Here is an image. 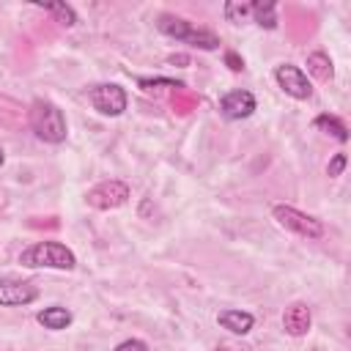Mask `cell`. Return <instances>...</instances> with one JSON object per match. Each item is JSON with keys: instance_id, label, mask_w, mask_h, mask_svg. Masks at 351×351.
I'll return each instance as SVG.
<instances>
[{"instance_id": "obj_16", "label": "cell", "mask_w": 351, "mask_h": 351, "mask_svg": "<svg viewBox=\"0 0 351 351\" xmlns=\"http://www.w3.org/2000/svg\"><path fill=\"white\" fill-rule=\"evenodd\" d=\"M225 16L233 25H241L252 16V3H225Z\"/></svg>"}, {"instance_id": "obj_13", "label": "cell", "mask_w": 351, "mask_h": 351, "mask_svg": "<svg viewBox=\"0 0 351 351\" xmlns=\"http://www.w3.org/2000/svg\"><path fill=\"white\" fill-rule=\"evenodd\" d=\"M307 71H310L315 80H321V82L332 80V60H329V55L313 52V55L307 58Z\"/></svg>"}, {"instance_id": "obj_10", "label": "cell", "mask_w": 351, "mask_h": 351, "mask_svg": "<svg viewBox=\"0 0 351 351\" xmlns=\"http://www.w3.org/2000/svg\"><path fill=\"white\" fill-rule=\"evenodd\" d=\"M310 324H313V315H310V307L304 302H293L285 307L282 313V329L291 335V337H302L310 332Z\"/></svg>"}, {"instance_id": "obj_2", "label": "cell", "mask_w": 351, "mask_h": 351, "mask_svg": "<svg viewBox=\"0 0 351 351\" xmlns=\"http://www.w3.org/2000/svg\"><path fill=\"white\" fill-rule=\"evenodd\" d=\"M30 126H33L36 137L44 140V143H63L66 132H69L63 110L58 104H52V101H44V99L33 101V107H30Z\"/></svg>"}, {"instance_id": "obj_22", "label": "cell", "mask_w": 351, "mask_h": 351, "mask_svg": "<svg viewBox=\"0 0 351 351\" xmlns=\"http://www.w3.org/2000/svg\"><path fill=\"white\" fill-rule=\"evenodd\" d=\"M3 162H5V154H3V148H0V165H3Z\"/></svg>"}, {"instance_id": "obj_12", "label": "cell", "mask_w": 351, "mask_h": 351, "mask_svg": "<svg viewBox=\"0 0 351 351\" xmlns=\"http://www.w3.org/2000/svg\"><path fill=\"white\" fill-rule=\"evenodd\" d=\"M36 321H38L44 329L60 332V329H66V326L74 321V315H71V310H66V307L55 304V307H44V310L36 315Z\"/></svg>"}, {"instance_id": "obj_8", "label": "cell", "mask_w": 351, "mask_h": 351, "mask_svg": "<svg viewBox=\"0 0 351 351\" xmlns=\"http://www.w3.org/2000/svg\"><path fill=\"white\" fill-rule=\"evenodd\" d=\"M38 299V288L19 280H0V304L3 307H25Z\"/></svg>"}, {"instance_id": "obj_21", "label": "cell", "mask_w": 351, "mask_h": 351, "mask_svg": "<svg viewBox=\"0 0 351 351\" xmlns=\"http://www.w3.org/2000/svg\"><path fill=\"white\" fill-rule=\"evenodd\" d=\"M225 63L230 66V71H241V69H244V60H241L236 52H228V55H225Z\"/></svg>"}, {"instance_id": "obj_20", "label": "cell", "mask_w": 351, "mask_h": 351, "mask_svg": "<svg viewBox=\"0 0 351 351\" xmlns=\"http://www.w3.org/2000/svg\"><path fill=\"white\" fill-rule=\"evenodd\" d=\"M346 162H348V159H346V154H335V159H332V162H329V167H326V170H329V176H340V173L346 170Z\"/></svg>"}, {"instance_id": "obj_17", "label": "cell", "mask_w": 351, "mask_h": 351, "mask_svg": "<svg viewBox=\"0 0 351 351\" xmlns=\"http://www.w3.org/2000/svg\"><path fill=\"white\" fill-rule=\"evenodd\" d=\"M44 8H47L49 14H55V19H58L60 25H66V27H71V25L77 22L74 8H71V5H66V3H47Z\"/></svg>"}, {"instance_id": "obj_1", "label": "cell", "mask_w": 351, "mask_h": 351, "mask_svg": "<svg viewBox=\"0 0 351 351\" xmlns=\"http://www.w3.org/2000/svg\"><path fill=\"white\" fill-rule=\"evenodd\" d=\"M19 263L30 266V269H66L69 271L77 266V258L60 241H36L27 250H22Z\"/></svg>"}, {"instance_id": "obj_7", "label": "cell", "mask_w": 351, "mask_h": 351, "mask_svg": "<svg viewBox=\"0 0 351 351\" xmlns=\"http://www.w3.org/2000/svg\"><path fill=\"white\" fill-rule=\"evenodd\" d=\"M274 80H277V85H280L288 96H293V99H310V93H313V85H310L307 74H304L299 66H293V63L277 66V69H274Z\"/></svg>"}, {"instance_id": "obj_19", "label": "cell", "mask_w": 351, "mask_h": 351, "mask_svg": "<svg viewBox=\"0 0 351 351\" xmlns=\"http://www.w3.org/2000/svg\"><path fill=\"white\" fill-rule=\"evenodd\" d=\"M115 351H148V346H145L143 340L132 337V340H123V343H118V346H115Z\"/></svg>"}, {"instance_id": "obj_15", "label": "cell", "mask_w": 351, "mask_h": 351, "mask_svg": "<svg viewBox=\"0 0 351 351\" xmlns=\"http://www.w3.org/2000/svg\"><path fill=\"white\" fill-rule=\"evenodd\" d=\"M315 126L318 129H324L326 134H332L335 140H340V143H346L348 140V129H346V123L343 121H337L335 115H318L315 118Z\"/></svg>"}, {"instance_id": "obj_18", "label": "cell", "mask_w": 351, "mask_h": 351, "mask_svg": "<svg viewBox=\"0 0 351 351\" xmlns=\"http://www.w3.org/2000/svg\"><path fill=\"white\" fill-rule=\"evenodd\" d=\"M137 85H140L143 90H154L156 85H167V88H181V82H176V80H137Z\"/></svg>"}, {"instance_id": "obj_6", "label": "cell", "mask_w": 351, "mask_h": 351, "mask_svg": "<svg viewBox=\"0 0 351 351\" xmlns=\"http://www.w3.org/2000/svg\"><path fill=\"white\" fill-rule=\"evenodd\" d=\"M85 200H88V206H93V208H99V211L118 208V206H123V203L129 200V186H126L123 181H118V178H110V181L96 184V186L85 195Z\"/></svg>"}, {"instance_id": "obj_11", "label": "cell", "mask_w": 351, "mask_h": 351, "mask_svg": "<svg viewBox=\"0 0 351 351\" xmlns=\"http://www.w3.org/2000/svg\"><path fill=\"white\" fill-rule=\"evenodd\" d=\"M217 324H219L222 329L233 332V335H247V332L252 329L255 318H252V313H247V310H222V313L217 315Z\"/></svg>"}, {"instance_id": "obj_14", "label": "cell", "mask_w": 351, "mask_h": 351, "mask_svg": "<svg viewBox=\"0 0 351 351\" xmlns=\"http://www.w3.org/2000/svg\"><path fill=\"white\" fill-rule=\"evenodd\" d=\"M277 5L274 3H252V19L261 25V27H269L274 30L277 27Z\"/></svg>"}, {"instance_id": "obj_9", "label": "cell", "mask_w": 351, "mask_h": 351, "mask_svg": "<svg viewBox=\"0 0 351 351\" xmlns=\"http://www.w3.org/2000/svg\"><path fill=\"white\" fill-rule=\"evenodd\" d=\"M219 110L228 121H241V118H250L252 110H255V96L250 90H230L222 96L219 101Z\"/></svg>"}, {"instance_id": "obj_5", "label": "cell", "mask_w": 351, "mask_h": 351, "mask_svg": "<svg viewBox=\"0 0 351 351\" xmlns=\"http://www.w3.org/2000/svg\"><path fill=\"white\" fill-rule=\"evenodd\" d=\"M88 99H90V104H93L96 112L110 115V118L121 115V112L126 110V101H129V99H126V90H123L121 85H115V82H104V85L90 88Z\"/></svg>"}, {"instance_id": "obj_23", "label": "cell", "mask_w": 351, "mask_h": 351, "mask_svg": "<svg viewBox=\"0 0 351 351\" xmlns=\"http://www.w3.org/2000/svg\"><path fill=\"white\" fill-rule=\"evenodd\" d=\"M217 351H228V348H225V346H219V348H217Z\"/></svg>"}, {"instance_id": "obj_4", "label": "cell", "mask_w": 351, "mask_h": 351, "mask_svg": "<svg viewBox=\"0 0 351 351\" xmlns=\"http://www.w3.org/2000/svg\"><path fill=\"white\" fill-rule=\"evenodd\" d=\"M271 217L277 219V225H282L285 230H291V233H296L302 239H321L324 236V222L310 217V214H304V211H299V208H293V206H282L280 203V206L271 208Z\"/></svg>"}, {"instance_id": "obj_3", "label": "cell", "mask_w": 351, "mask_h": 351, "mask_svg": "<svg viewBox=\"0 0 351 351\" xmlns=\"http://www.w3.org/2000/svg\"><path fill=\"white\" fill-rule=\"evenodd\" d=\"M156 27H159L165 36H170V38H176V41H184V44H192V47L206 49V52H211V49L219 47V38H217L211 30L195 27L192 22H186V19H181V16L162 14L159 22H156Z\"/></svg>"}]
</instances>
